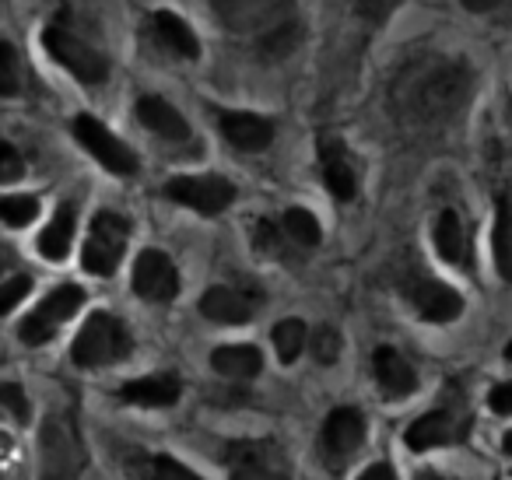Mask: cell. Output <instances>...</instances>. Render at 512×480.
Listing matches in <instances>:
<instances>
[{"instance_id":"8fae6325","label":"cell","mask_w":512,"mask_h":480,"mask_svg":"<svg viewBox=\"0 0 512 480\" xmlns=\"http://www.w3.org/2000/svg\"><path fill=\"white\" fill-rule=\"evenodd\" d=\"M414 109L421 116H442L453 113L463 102V71L456 67H435V71H425L414 85Z\"/></svg>"},{"instance_id":"8d00e7d4","label":"cell","mask_w":512,"mask_h":480,"mask_svg":"<svg viewBox=\"0 0 512 480\" xmlns=\"http://www.w3.org/2000/svg\"><path fill=\"white\" fill-rule=\"evenodd\" d=\"M358 480H397V473H393L390 463H376V466H369Z\"/></svg>"},{"instance_id":"ab89813d","label":"cell","mask_w":512,"mask_h":480,"mask_svg":"<svg viewBox=\"0 0 512 480\" xmlns=\"http://www.w3.org/2000/svg\"><path fill=\"white\" fill-rule=\"evenodd\" d=\"M11 260H15V253H11V249L4 246V242H0V274H4V270L11 267Z\"/></svg>"},{"instance_id":"603a6c76","label":"cell","mask_w":512,"mask_h":480,"mask_svg":"<svg viewBox=\"0 0 512 480\" xmlns=\"http://www.w3.org/2000/svg\"><path fill=\"white\" fill-rule=\"evenodd\" d=\"M71 242H74V207L64 204L53 214L50 225L43 228V235H39V253H43L46 260L60 263L71 253Z\"/></svg>"},{"instance_id":"74e56055","label":"cell","mask_w":512,"mask_h":480,"mask_svg":"<svg viewBox=\"0 0 512 480\" xmlns=\"http://www.w3.org/2000/svg\"><path fill=\"white\" fill-rule=\"evenodd\" d=\"M358 8H362L369 18H383L386 8H390V0H358Z\"/></svg>"},{"instance_id":"60d3db41","label":"cell","mask_w":512,"mask_h":480,"mask_svg":"<svg viewBox=\"0 0 512 480\" xmlns=\"http://www.w3.org/2000/svg\"><path fill=\"white\" fill-rule=\"evenodd\" d=\"M505 452H509V456H512V431H509V435H505Z\"/></svg>"},{"instance_id":"277c9868","label":"cell","mask_w":512,"mask_h":480,"mask_svg":"<svg viewBox=\"0 0 512 480\" xmlns=\"http://www.w3.org/2000/svg\"><path fill=\"white\" fill-rule=\"evenodd\" d=\"M127 221L116 211H99L92 218V228H88V242L81 249V263H85L88 274L95 277H109L116 274L123 253H127Z\"/></svg>"},{"instance_id":"4316f807","label":"cell","mask_w":512,"mask_h":480,"mask_svg":"<svg viewBox=\"0 0 512 480\" xmlns=\"http://www.w3.org/2000/svg\"><path fill=\"white\" fill-rule=\"evenodd\" d=\"M285 235L292 242H299V246H320L323 232H320V221L313 218L309 211H302V207H292V211H285Z\"/></svg>"},{"instance_id":"7a4b0ae2","label":"cell","mask_w":512,"mask_h":480,"mask_svg":"<svg viewBox=\"0 0 512 480\" xmlns=\"http://www.w3.org/2000/svg\"><path fill=\"white\" fill-rule=\"evenodd\" d=\"M134 347L130 340V330L109 312H92L81 326V333L71 344V358L74 365L81 368H102L113 365V361H123Z\"/></svg>"},{"instance_id":"1f68e13d","label":"cell","mask_w":512,"mask_h":480,"mask_svg":"<svg viewBox=\"0 0 512 480\" xmlns=\"http://www.w3.org/2000/svg\"><path fill=\"white\" fill-rule=\"evenodd\" d=\"M32 291V277L29 274H15L8 277V281L0 284V316H8L11 309H15L18 302H22L25 295Z\"/></svg>"},{"instance_id":"8992f818","label":"cell","mask_w":512,"mask_h":480,"mask_svg":"<svg viewBox=\"0 0 512 480\" xmlns=\"http://www.w3.org/2000/svg\"><path fill=\"white\" fill-rule=\"evenodd\" d=\"M85 305V291L78 288V284H64V288H53L50 295L43 298V302L36 305V309L25 316V323L18 326V337L25 340V344H46V340L53 337V333L60 330V326L67 323V319L74 316V312Z\"/></svg>"},{"instance_id":"d4e9b609","label":"cell","mask_w":512,"mask_h":480,"mask_svg":"<svg viewBox=\"0 0 512 480\" xmlns=\"http://www.w3.org/2000/svg\"><path fill=\"white\" fill-rule=\"evenodd\" d=\"M495 267L502 281L512 284V197L498 200V218H495Z\"/></svg>"},{"instance_id":"e0dca14e","label":"cell","mask_w":512,"mask_h":480,"mask_svg":"<svg viewBox=\"0 0 512 480\" xmlns=\"http://www.w3.org/2000/svg\"><path fill=\"white\" fill-rule=\"evenodd\" d=\"M200 312H204L211 323L239 326L253 319V302L235 288H207L204 298H200Z\"/></svg>"},{"instance_id":"d6986e66","label":"cell","mask_w":512,"mask_h":480,"mask_svg":"<svg viewBox=\"0 0 512 480\" xmlns=\"http://www.w3.org/2000/svg\"><path fill=\"white\" fill-rule=\"evenodd\" d=\"M463 438V428H456V417L449 410H432V414L418 417V421L407 428V445L411 449H435V445H449Z\"/></svg>"},{"instance_id":"484cf974","label":"cell","mask_w":512,"mask_h":480,"mask_svg":"<svg viewBox=\"0 0 512 480\" xmlns=\"http://www.w3.org/2000/svg\"><path fill=\"white\" fill-rule=\"evenodd\" d=\"M271 340H274V351L285 365L299 361V354L306 351V323L302 319H281L278 326L271 330Z\"/></svg>"},{"instance_id":"7402d4cb","label":"cell","mask_w":512,"mask_h":480,"mask_svg":"<svg viewBox=\"0 0 512 480\" xmlns=\"http://www.w3.org/2000/svg\"><path fill=\"white\" fill-rule=\"evenodd\" d=\"M155 32H158V39L176 53V57H183V60L200 57V43H197V36H193V29L179 15H172V11H158Z\"/></svg>"},{"instance_id":"7c38bea8","label":"cell","mask_w":512,"mask_h":480,"mask_svg":"<svg viewBox=\"0 0 512 480\" xmlns=\"http://www.w3.org/2000/svg\"><path fill=\"white\" fill-rule=\"evenodd\" d=\"M134 295H141L144 302H172L179 295V274L172 267V260L158 249H144L134 263Z\"/></svg>"},{"instance_id":"e575fe53","label":"cell","mask_w":512,"mask_h":480,"mask_svg":"<svg viewBox=\"0 0 512 480\" xmlns=\"http://www.w3.org/2000/svg\"><path fill=\"white\" fill-rule=\"evenodd\" d=\"M25 176V158L18 155L15 144L0 141V183H15Z\"/></svg>"},{"instance_id":"836d02e7","label":"cell","mask_w":512,"mask_h":480,"mask_svg":"<svg viewBox=\"0 0 512 480\" xmlns=\"http://www.w3.org/2000/svg\"><path fill=\"white\" fill-rule=\"evenodd\" d=\"M0 410H8L15 421H25V417H29V400H25L22 386H15V382H0Z\"/></svg>"},{"instance_id":"2e32d148","label":"cell","mask_w":512,"mask_h":480,"mask_svg":"<svg viewBox=\"0 0 512 480\" xmlns=\"http://www.w3.org/2000/svg\"><path fill=\"white\" fill-rule=\"evenodd\" d=\"M372 372H376V382L386 396H411L414 386H418V375H414L411 361L400 351H393V347H379L372 354Z\"/></svg>"},{"instance_id":"52a82bcc","label":"cell","mask_w":512,"mask_h":480,"mask_svg":"<svg viewBox=\"0 0 512 480\" xmlns=\"http://www.w3.org/2000/svg\"><path fill=\"white\" fill-rule=\"evenodd\" d=\"M74 137L81 141V148H88V155H92L102 169L116 172V176H134L137 172L134 151H130L116 134H109L95 116H88V113L74 116Z\"/></svg>"},{"instance_id":"9c48e42d","label":"cell","mask_w":512,"mask_h":480,"mask_svg":"<svg viewBox=\"0 0 512 480\" xmlns=\"http://www.w3.org/2000/svg\"><path fill=\"white\" fill-rule=\"evenodd\" d=\"M165 197L197 214H221L235 200V186L221 176H179L165 186Z\"/></svg>"},{"instance_id":"b9f144b4","label":"cell","mask_w":512,"mask_h":480,"mask_svg":"<svg viewBox=\"0 0 512 480\" xmlns=\"http://www.w3.org/2000/svg\"><path fill=\"white\" fill-rule=\"evenodd\" d=\"M418 480H442V477H435V473H421Z\"/></svg>"},{"instance_id":"ba28073f","label":"cell","mask_w":512,"mask_h":480,"mask_svg":"<svg viewBox=\"0 0 512 480\" xmlns=\"http://www.w3.org/2000/svg\"><path fill=\"white\" fill-rule=\"evenodd\" d=\"M232 480H292L288 459L274 442H239L228 449Z\"/></svg>"},{"instance_id":"f35d334b","label":"cell","mask_w":512,"mask_h":480,"mask_svg":"<svg viewBox=\"0 0 512 480\" xmlns=\"http://www.w3.org/2000/svg\"><path fill=\"white\" fill-rule=\"evenodd\" d=\"M505 0H463V8L467 11H477V15H484V11H495L502 8Z\"/></svg>"},{"instance_id":"f1b7e54d","label":"cell","mask_w":512,"mask_h":480,"mask_svg":"<svg viewBox=\"0 0 512 480\" xmlns=\"http://www.w3.org/2000/svg\"><path fill=\"white\" fill-rule=\"evenodd\" d=\"M22 92V60L11 43H0V95L11 99V95Z\"/></svg>"},{"instance_id":"d6a6232c","label":"cell","mask_w":512,"mask_h":480,"mask_svg":"<svg viewBox=\"0 0 512 480\" xmlns=\"http://www.w3.org/2000/svg\"><path fill=\"white\" fill-rule=\"evenodd\" d=\"M151 473H155V480H204L200 473H193L190 466H183L179 459H172V456H155V459H151Z\"/></svg>"},{"instance_id":"5b68a950","label":"cell","mask_w":512,"mask_h":480,"mask_svg":"<svg viewBox=\"0 0 512 480\" xmlns=\"http://www.w3.org/2000/svg\"><path fill=\"white\" fill-rule=\"evenodd\" d=\"M43 46L60 67H67V71L81 81V85H102V81L109 78V60L102 57L99 50H92L85 39L67 32L64 25H50V29L43 32Z\"/></svg>"},{"instance_id":"5bb4252c","label":"cell","mask_w":512,"mask_h":480,"mask_svg":"<svg viewBox=\"0 0 512 480\" xmlns=\"http://www.w3.org/2000/svg\"><path fill=\"white\" fill-rule=\"evenodd\" d=\"M320 165H323V183L337 200H355L358 193V176L351 165L348 151L337 137H323L320 141Z\"/></svg>"},{"instance_id":"f546056e","label":"cell","mask_w":512,"mask_h":480,"mask_svg":"<svg viewBox=\"0 0 512 480\" xmlns=\"http://www.w3.org/2000/svg\"><path fill=\"white\" fill-rule=\"evenodd\" d=\"M299 39H302L299 22H288V25H281L278 32L264 36L260 43H264V53H267V57H285L288 50H295V43H299Z\"/></svg>"},{"instance_id":"ac0fdd59","label":"cell","mask_w":512,"mask_h":480,"mask_svg":"<svg viewBox=\"0 0 512 480\" xmlns=\"http://www.w3.org/2000/svg\"><path fill=\"white\" fill-rule=\"evenodd\" d=\"M137 120H141L151 134L165 137V141H186V137H190V127H186L183 113H179L172 102L158 99V95H148V99L137 102Z\"/></svg>"},{"instance_id":"ffe728a7","label":"cell","mask_w":512,"mask_h":480,"mask_svg":"<svg viewBox=\"0 0 512 480\" xmlns=\"http://www.w3.org/2000/svg\"><path fill=\"white\" fill-rule=\"evenodd\" d=\"M179 379L172 375H148V379H134L123 386V400L134 407H172L179 400Z\"/></svg>"},{"instance_id":"6da1fadb","label":"cell","mask_w":512,"mask_h":480,"mask_svg":"<svg viewBox=\"0 0 512 480\" xmlns=\"http://www.w3.org/2000/svg\"><path fill=\"white\" fill-rule=\"evenodd\" d=\"M88 463L85 438L71 410H53L39 428V477L43 480H78Z\"/></svg>"},{"instance_id":"d590c367","label":"cell","mask_w":512,"mask_h":480,"mask_svg":"<svg viewBox=\"0 0 512 480\" xmlns=\"http://www.w3.org/2000/svg\"><path fill=\"white\" fill-rule=\"evenodd\" d=\"M488 403H491V410H495V414L512 417V382H502V386L491 389Z\"/></svg>"},{"instance_id":"3957f363","label":"cell","mask_w":512,"mask_h":480,"mask_svg":"<svg viewBox=\"0 0 512 480\" xmlns=\"http://www.w3.org/2000/svg\"><path fill=\"white\" fill-rule=\"evenodd\" d=\"M221 25L242 36H271L281 25L295 22V0H211Z\"/></svg>"},{"instance_id":"cb8c5ba5","label":"cell","mask_w":512,"mask_h":480,"mask_svg":"<svg viewBox=\"0 0 512 480\" xmlns=\"http://www.w3.org/2000/svg\"><path fill=\"white\" fill-rule=\"evenodd\" d=\"M435 249L446 263H467V235L456 211H442L435 221Z\"/></svg>"},{"instance_id":"4dcf8cb0","label":"cell","mask_w":512,"mask_h":480,"mask_svg":"<svg viewBox=\"0 0 512 480\" xmlns=\"http://www.w3.org/2000/svg\"><path fill=\"white\" fill-rule=\"evenodd\" d=\"M313 354L320 365H334L337 358H341V333L330 330V326H320V330L313 333Z\"/></svg>"},{"instance_id":"7bdbcfd3","label":"cell","mask_w":512,"mask_h":480,"mask_svg":"<svg viewBox=\"0 0 512 480\" xmlns=\"http://www.w3.org/2000/svg\"><path fill=\"white\" fill-rule=\"evenodd\" d=\"M505 358H509V361H512V344H509V347H505Z\"/></svg>"},{"instance_id":"9a60e30c","label":"cell","mask_w":512,"mask_h":480,"mask_svg":"<svg viewBox=\"0 0 512 480\" xmlns=\"http://www.w3.org/2000/svg\"><path fill=\"white\" fill-rule=\"evenodd\" d=\"M411 302L428 323H449L463 312V298L442 281H418L411 288Z\"/></svg>"},{"instance_id":"44dd1931","label":"cell","mask_w":512,"mask_h":480,"mask_svg":"<svg viewBox=\"0 0 512 480\" xmlns=\"http://www.w3.org/2000/svg\"><path fill=\"white\" fill-rule=\"evenodd\" d=\"M211 368L228 379H253L264 368V358L253 344H228L211 354Z\"/></svg>"},{"instance_id":"83f0119b","label":"cell","mask_w":512,"mask_h":480,"mask_svg":"<svg viewBox=\"0 0 512 480\" xmlns=\"http://www.w3.org/2000/svg\"><path fill=\"white\" fill-rule=\"evenodd\" d=\"M39 218V200L25 197V193H11V197H0V221L11 228H25Z\"/></svg>"},{"instance_id":"30bf717a","label":"cell","mask_w":512,"mask_h":480,"mask_svg":"<svg viewBox=\"0 0 512 480\" xmlns=\"http://www.w3.org/2000/svg\"><path fill=\"white\" fill-rule=\"evenodd\" d=\"M365 442V417L355 407H337L334 414L323 421L320 449L330 470H341L351 459V452Z\"/></svg>"},{"instance_id":"4fadbf2b","label":"cell","mask_w":512,"mask_h":480,"mask_svg":"<svg viewBox=\"0 0 512 480\" xmlns=\"http://www.w3.org/2000/svg\"><path fill=\"white\" fill-rule=\"evenodd\" d=\"M218 127L228 137V144H235L239 151H267L274 141V123L256 113H218Z\"/></svg>"}]
</instances>
